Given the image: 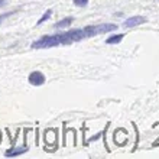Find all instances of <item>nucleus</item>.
Wrapping results in <instances>:
<instances>
[{
    "mask_svg": "<svg viewBox=\"0 0 159 159\" xmlns=\"http://www.w3.org/2000/svg\"><path fill=\"white\" fill-rule=\"evenodd\" d=\"M29 83L32 84V85L39 87V85H42V84L45 83V75H43L42 72H39V71H34L29 75Z\"/></svg>",
    "mask_w": 159,
    "mask_h": 159,
    "instance_id": "20e7f679",
    "label": "nucleus"
},
{
    "mask_svg": "<svg viewBox=\"0 0 159 159\" xmlns=\"http://www.w3.org/2000/svg\"><path fill=\"white\" fill-rule=\"evenodd\" d=\"M146 22L148 20H146V17L145 16H132L123 23V26H125V28H134V26L146 23Z\"/></svg>",
    "mask_w": 159,
    "mask_h": 159,
    "instance_id": "7ed1b4c3",
    "label": "nucleus"
},
{
    "mask_svg": "<svg viewBox=\"0 0 159 159\" xmlns=\"http://www.w3.org/2000/svg\"><path fill=\"white\" fill-rule=\"evenodd\" d=\"M26 151H28V146H26V145H23V146H17V148L7 149L4 155L9 156V158H10V156H19V155H22V153H25Z\"/></svg>",
    "mask_w": 159,
    "mask_h": 159,
    "instance_id": "39448f33",
    "label": "nucleus"
},
{
    "mask_svg": "<svg viewBox=\"0 0 159 159\" xmlns=\"http://www.w3.org/2000/svg\"><path fill=\"white\" fill-rule=\"evenodd\" d=\"M121 39H123V35L119 34V35H113V36H110L107 41H106V43H109V45H114V43H120Z\"/></svg>",
    "mask_w": 159,
    "mask_h": 159,
    "instance_id": "6e6552de",
    "label": "nucleus"
},
{
    "mask_svg": "<svg viewBox=\"0 0 159 159\" xmlns=\"http://www.w3.org/2000/svg\"><path fill=\"white\" fill-rule=\"evenodd\" d=\"M4 3H6V2H4V0H0V6H3Z\"/></svg>",
    "mask_w": 159,
    "mask_h": 159,
    "instance_id": "f8f14e48",
    "label": "nucleus"
},
{
    "mask_svg": "<svg viewBox=\"0 0 159 159\" xmlns=\"http://www.w3.org/2000/svg\"><path fill=\"white\" fill-rule=\"evenodd\" d=\"M85 38L83 29H72L65 34L49 35V36H42L36 42H34L32 48H52L58 45H70L72 42H78Z\"/></svg>",
    "mask_w": 159,
    "mask_h": 159,
    "instance_id": "f257e3e1",
    "label": "nucleus"
},
{
    "mask_svg": "<svg viewBox=\"0 0 159 159\" xmlns=\"http://www.w3.org/2000/svg\"><path fill=\"white\" fill-rule=\"evenodd\" d=\"M51 15H52V10H51V9H48V10H46V12L43 13V15H42V17H41V19H39V20H38V25H41V23H43V22H45L46 19H49V17H51Z\"/></svg>",
    "mask_w": 159,
    "mask_h": 159,
    "instance_id": "1a4fd4ad",
    "label": "nucleus"
},
{
    "mask_svg": "<svg viewBox=\"0 0 159 159\" xmlns=\"http://www.w3.org/2000/svg\"><path fill=\"white\" fill-rule=\"evenodd\" d=\"M72 2H74V4L78 6V7H85L88 4V0H72Z\"/></svg>",
    "mask_w": 159,
    "mask_h": 159,
    "instance_id": "9d476101",
    "label": "nucleus"
},
{
    "mask_svg": "<svg viewBox=\"0 0 159 159\" xmlns=\"http://www.w3.org/2000/svg\"><path fill=\"white\" fill-rule=\"evenodd\" d=\"M13 12H7V13H3V15H0V23L4 20V19H7L9 16H12Z\"/></svg>",
    "mask_w": 159,
    "mask_h": 159,
    "instance_id": "9b49d317",
    "label": "nucleus"
},
{
    "mask_svg": "<svg viewBox=\"0 0 159 159\" xmlns=\"http://www.w3.org/2000/svg\"><path fill=\"white\" fill-rule=\"evenodd\" d=\"M0 142H2V132H0Z\"/></svg>",
    "mask_w": 159,
    "mask_h": 159,
    "instance_id": "ddd939ff",
    "label": "nucleus"
},
{
    "mask_svg": "<svg viewBox=\"0 0 159 159\" xmlns=\"http://www.w3.org/2000/svg\"><path fill=\"white\" fill-rule=\"evenodd\" d=\"M43 138H45V142L48 145H55V142H57V129H46Z\"/></svg>",
    "mask_w": 159,
    "mask_h": 159,
    "instance_id": "423d86ee",
    "label": "nucleus"
},
{
    "mask_svg": "<svg viewBox=\"0 0 159 159\" xmlns=\"http://www.w3.org/2000/svg\"><path fill=\"white\" fill-rule=\"evenodd\" d=\"M72 17H65V19H62V20H59L55 23V28H68V26L72 23Z\"/></svg>",
    "mask_w": 159,
    "mask_h": 159,
    "instance_id": "0eeeda50",
    "label": "nucleus"
},
{
    "mask_svg": "<svg viewBox=\"0 0 159 159\" xmlns=\"http://www.w3.org/2000/svg\"><path fill=\"white\" fill-rule=\"evenodd\" d=\"M117 29V25L114 23H101V25H91L84 28V35L85 36H94V35L106 34V32H113Z\"/></svg>",
    "mask_w": 159,
    "mask_h": 159,
    "instance_id": "f03ea898",
    "label": "nucleus"
}]
</instances>
